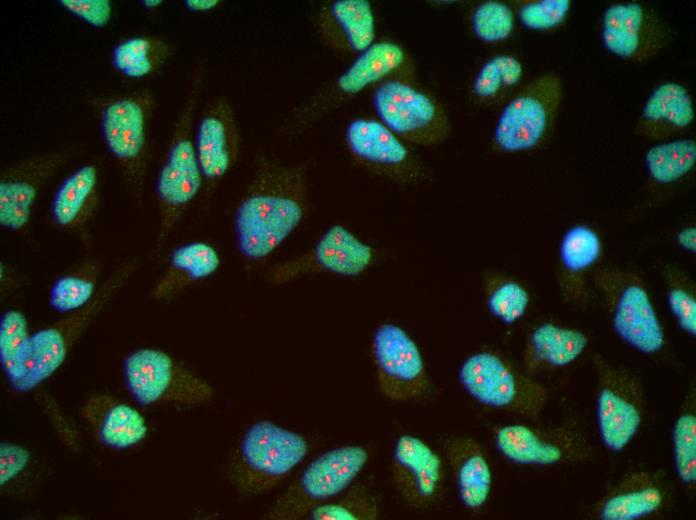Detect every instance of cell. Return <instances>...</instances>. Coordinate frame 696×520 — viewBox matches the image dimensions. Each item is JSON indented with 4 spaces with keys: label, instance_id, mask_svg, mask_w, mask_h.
I'll list each match as a JSON object with an SVG mask.
<instances>
[{
    "label": "cell",
    "instance_id": "cell-39",
    "mask_svg": "<svg viewBox=\"0 0 696 520\" xmlns=\"http://www.w3.org/2000/svg\"><path fill=\"white\" fill-rule=\"evenodd\" d=\"M601 253L598 234L586 225L571 227L560 242V261L570 273H581L591 267Z\"/></svg>",
    "mask_w": 696,
    "mask_h": 520
},
{
    "label": "cell",
    "instance_id": "cell-14",
    "mask_svg": "<svg viewBox=\"0 0 696 520\" xmlns=\"http://www.w3.org/2000/svg\"><path fill=\"white\" fill-rule=\"evenodd\" d=\"M494 442L503 457L520 465L576 463L592 455L586 435L566 424L553 427L508 424L496 430Z\"/></svg>",
    "mask_w": 696,
    "mask_h": 520
},
{
    "label": "cell",
    "instance_id": "cell-36",
    "mask_svg": "<svg viewBox=\"0 0 696 520\" xmlns=\"http://www.w3.org/2000/svg\"><path fill=\"white\" fill-rule=\"evenodd\" d=\"M380 514L376 496L364 485H354L341 497L317 505L308 514L313 520H375Z\"/></svg>",
    "mask_w": 696,
    "mask_h": 520
},
{
    "label": "cell",
    "instance_id": "cell-44",
    "mask_svg": "<svg viewBox=\"0 0 696 520\" xmlns=\"http://www.w3.org/2000/svg\"><path fill=\"white\" fill-rule=\"evenodd\" d=\"M678 245L689 253L696 252V228L686 227L681 229L676 236Z\"/></svg>",
    "mask_w": 696,
    "mask_h": 520
},
{
    "label": "cell",
    "instance_id": "cell-32",
    "mask_svg": "<svg viewBox=\"0 0 696 520\" xmlns=\"http://www.w3.org/2000/svg\"><path fill=\"white\" fill-rule=\"evenodd\" d=\"M98 267L85 262L59 277L51 286L49 305L59 313H71L87 305L96 295Z\"/></svg>",
    "mask_w": 696,
    "mask_h": 520
},
{
    "label": "cell",
    "instance_id": "cell-22",
    "mask_svg": "<svg viewBox=\"0 0 696 520\" xmlns=\"http://www.w3.org/2000/svg\"><path fill=\"white\" fill-rule=\"evenodd\" d=\"M99 202V171L95 164L88 163L60 183L50 202V216L59 228L88 243Z\"/></svg>",
    "mask_w": 696,
    "mask_h": 520
},
{
    "label": "cell",
    "instance_id": "cell-37",
    "mask_svg": "<svg viewBox=\"0 0 696 520\" xmlns=\"http://www.w3.org/2000/svg\"><path fill=\"white\" fill-rule=\"evenodd\" d=\"M523 66L511 55H497L486 61L472 82V93L481 101H494L522 79Z\"/></svg>",
    "mask_w": 696,
    "mask_h": 520
},
{
    "label": "cell",
    "instance_id": "cell-5",
    "mask_svg": "<svg viewBox=\"0 0 696 520\" xmlns=\"http://www.w3.org/2000/svg\"><path fill=\"white\" fill-rule=\"evenodd\" d=\"M153 97L147 90L107 99L100 110L106 148L118 163L133 201L141 205L148 165Z\"/></svg>",
    "mask_w": 696,
    "mask_h": 520
},
{
    "label": "cell",
    "instance_id": "cell-19",
    "mask_svg": "<svg viewBox=\"0 0 696 520\" xmlns=\"http://www.w3.org/2000/svg\"><path fill=\"white\" fill-rule=\"evenodd\" d=\"M611 323L617 336L644 354L659 352L665 343L664 331L646 289L635 281L612 288Z\"/></svg>",
    "mask_w": 696,
    "mask_h": 520
},
{
    "label": "cell",
    "instance_id": "cell-7",
    "mask_svg": "<svg viewBox=\"0 0 696 520\" xmlns=\"http://www.w3.org/2000/svg\"><path fill=\"white\" fill-rule=\"evenodd\" d=\"M368 459V450L360 445H345L324 452L276 499L266 518L294 520L307 516L317 505L346 491Z\"/></svg>",
    "mask_w": 696,
    "mask_h": 520
},
{
    "label": "cell",
    "instance_id": "cell-23",
    "mask_svg": "<svg viewBox=\"0 0 696 520\" xmlns=\"http://www.w3.org/2000/svg\"><path fill=\"white\" fill-rule=\"evenodd\" d=\"M318 29L328 45L345 53L359 55L375 43V17L367 0H337L324 6Z\"/></svg>",
    "mask_w": 696,
    "mask_h": 520
},
{
    "label": "cell",
    "instance_id": "cell-8",
    "mask_svg": "<svg viewBox=\"0 0 696 520\" xmlns=\"http://www.w3.org/2000/svg\"><path fill=\"white\" fill-rule=\"evenodd\" d=\"M372 101L378 120L407 143L432 146L445 140L450 132L442 104L411 78L382 81Z\"/></svg>",
    "mask_w": 696,
    "mask_h": 520
},
{
    "label": "cell",
    "instance_id": "cell-1",
    "mask_svg": "<svg viewBox=\"0 0 696 520\" xmlns=\"http://www.w3.org/2000/svg\"><path fill=\"white\" fill-rule=\"evenodd\" d=\"M306 196L304 166L259 157L254 178L234 216L240 254L251 261L269 256L301 223Z\"/></svg>",
    "mask_w": 696,
    "mask_h": 520
},
{
    "label": "cell",
    "instance_id": "cell-33",
    "mask_svg": "<svg viewBox=\"0 0 696 520\" xmlns=\"http://www.w3.org/2000/svg\"><path fill=\"white\" fill-rule=\"evenodd\" d=\"M674 466L680 482L694 487L696 482L695 389L690 388L672 431Z\"/></svg>",
    "mask_w": 696,
    "mask_h": 520
},
{
    "label": "cell",
    "instance_id": "cell-28",
    "mask_svg": "<svg viewBox=\"0 0 696 520\" xmlns=\"http://www.w3.org/2000/svg\"><path fill=\"white\" fill-rule=\"evenodd\" d=\"M217 250L208 243L195 241L175 248L168 259L165 273L154 285L151 296L166 300L189 284L212 276L220 267Z\"/></svg>",
    "mask_w": 696,
    "mask_h": 520
},
{
    "label": "cell",
    "instance_id": "cell-2",
    "mask_svg": "<svg viewBox=\"0 0 696 520\" xmlns=\"http://www.w3.org/2000/svg\"><path fill=\"white\" fill-rule=\"evenodd\" d=\"M203 73L197 70L192 84L175 122L173 134L159 170L155 192L159 207L160 248L200 192L204 179L199 165L193 137V120L198 103Z\"/></svg>",
    "mask_w": 696,
    "mask_h": 520
},
{
    "label": "cell",
    "instance_id": "cell-4",
    "mask_svg": "<svg viewBox=\"0 0 696 520\" xmlns=\"http://www.w3.org/2000/svg\"><path fill=\"white\" fill-rule=\"evenodd\" d=\"M306 439L269 420L252 424L244 433L229 469L234 487L259 495L277 486L307 455Z\"/></svg>",
    "mask_w": 696,
    "mask_h": 520
},
{
    "label": "cell",
    "instance_id": "cell-3",
    "mask_svg": "<svg viewBox=\"0 0 696 520\" xmlns=\"http://www.w3.org/2000/svg\"><path fill=\"white\" fill-rule=\"evenodd\" d=\"M137 265L136 259L123 262L99 286L87 305L31 334L23 375L11 387L18 392H28L51 377L63 364L74 343L127 283Z\"/></svg>",
    "mask_w": 696,
    "mask_h": 520
},
{
    "label": "cell",
    "instance_id": "cell-29",
    "mask_svg": "<svg viewBox=\"0 0 696 520\" xmlns=\"http://www.w3.org/2000/svg\"><path fill=\"white\" fill-rule=\"evenodd\" d=\"M588 344V337L580 330L551 322L541 323L528 337L526 368L532 372L544 367L567 366L582 355Z\"/></svg>",
    "mask_w": 696,
    "mask_h": 520
},
{
    "label": "cell",
    "instance_id": "cell-16",
    "mask_svg": "<svg viewBox=\"0 0 696 520\" xmlns=\"http://www.w3.org/2000/svg\"><path fill=\"white\" fill-rule=\"evenodd\" d=\"M601 36L613 55L643 62L667 45L671 30L651 8L628 2L610 5L605 10Z\"/></svg>",
    "mask_w": 696,
    "mask_h": 520
},
{
    "label": "cell",
    "instance_id": "cell-40",
    "mask_svg": "<svg viewBox=\"0 0 696 520\" xmlns=\"http://www.w3.org/2000/svg\"><path fill=\"white\" fill-rule=\"evenodd\" d=\"M514 28V13L505 3L485 1L474 11L472 29L475 36L487 43L507 39Z\"/></svg>",
    "mask_w": 696,
    "mask_h": 520
},
{
    "label": "cell",
    "instance_id": "cell-11",
    "mask_svg": "<svg viewBox=\"0 0 696 520\" xmlns=\"http://www.w3.org/2000/svg\"><path fill=\"white\" fill-rule=\"evenodd\" d=\"M561 94V81L552 74L523 86L498 117L493 136L495 146L509 153L537 147L552 129Z\"/></svg>",
    "mask_w": 696,
    "mask_h": 520
},
{
    "label": "cell",
    "instance_id": "cell-34",
    "mask_svg": "<svg viewBox=\"0 0 696 520\" xmlns=\"http://www.w3.org/2000/svg\"><path fill=\"white\" fill-rule=\"evenodd\" d=\"M696 143L680 139L651 147L645 156L650 177L660 183H673L685 176L695 165Z\"/></svg>",
    "mask_w": 696,
    "mask_h": 520
},
{
    "label": "cell",
    "instance_id": "cell-38",
    "mask_svg": "<svg viewBox=\"0 0 696 520\" xmlns=\"http://www.w3.org/2000/svg\"><path fill=\"white\" fill-rule=\"evenodd\" d=\"M530 303L528 291L510 279H492L487 283L486 304L489 312L505 325H512L526 313Z\"/></svg>",
    "mask_w": 696,
    "mask_h": 520
},
{
    "label": "cell",
    "instance_id": "cell-30",
    "mask_svg": "<svg viewBox=\"0 0 696 520\" xmlns=\"http://www.w3.org/2000/svg\"><path fill=\"white\" fill-rule=\"evenodd\" d=\"M169 42L151 35H136L118 42L111 55L113 68L129 79H142L157 72L172 56Z\"/></svg>",
    "mask_w": 696,
    "mask_h": 520
},
{
    "label": "cell",
    "instance_id": "cell-15",
    "mask_svg": "<svg viewBox=\"0 0 696 520\" xmlns=\"http://www.w3.org/2000/svg\"><path fill=\"white\" fill-rule=\"evenodd\" d=\"M345 142L358 164L382 177L412 184L425 174L423 163L407 142L379 120L361 117L350 121Z\"/></svg>",
    "mask_w": 696,
    "mask_h": 520
},
{
    "label": "cell",
    "instance_id": "cell-42",
    "mask_svg": "<svg viewBox=\"0 0 696 520\" xmlns=\"http://www.w3.org/2000/svg\"><path fill=\"white\" fill-rule=\"evenodd\" d=\"M667 304L680 328L689 335L695 336L696 299L694 294L684 287L672 286L667 292Z\"/></svg>",
    "mask_w": 696,
    "mask_h": 520
},
{
    "label": "cell",
    "instance_id": "cell-27",
    "mask_svg": "<svg viewBox=\"0 0 696 520\" xmlns=\"http://www.w3.org/2000/svg\"><path fill=\"white\" fill-rule=\"evenodd\" d=\"M694 116L692 99L684 86L664 82L649 95L636 130L643 136L663 139L687 128Z\"/></svg>",
    "mask_w": 696,
    "mask_h": 520
},
{
    "label": "cell",
    "instance_id": "cell-26",
    "mask_svg": "<svg viewBox=\"0 0 696 520\" xmlns=\"http://www.w3.org/2000/svg\"><path fill=\"white\" fill-rule=\"evenodd\" d=\"M373 247L340 224L329 227L309 255L302 260L306 270L322 271L343 277H357L374 262Z\"/></svg>",
    "mask_w": 696,
    "mask_h": 520
},
{
    "label": "cell",
    "instance_id": "cell-31",
    "mask_svg": "<svg viewBox=\"0 0 696 520\" xmlns=\"http://www.w3.org/2000/svg\"><path fill=\"white\" fill-rule=\"evenodd\" d=\"M42 467L33 452L14 442L0 444V491L5 497L28 499L40 484Z\"/></svg>",
    "mask_w": 696,
    "mask_h": 520
},
{
    "label": "cell",
    "instance_id": "cell-18",
    "mask_svg": "<svg viewBox=\"0 0 696 520\" xmlns=\"http://www.w3.org/2000/svg\"><path fill=\"white\" fill-rule=\"evenodd\" d=\"M71 150L54 151L21 159L0 176V225L12 232L24 230L41 188L71 159Z\"/></svg>",
    "mask_w": 696,
    "mask_h": 520
},
{
    "label": "cell",
    "instance_id": "cell-9",
    "mask_svg": "<svg viewBox=\"0 0 696 520\" xmlns=\"http://www.w3.org/2000/svg\"><path fill=\"white\" fill-rule=\"evenodd\" d=\"M128 391L142 405L196 406L208 402L212 387L201 377L155 348H140L123 360Z\"/></svg>",
    "mask_w": 696,
    "mask_h": 520
},
{
    "label": "cell",
    "instance_id": "cell-45",
    "mask_svg": "<svg viewBox=\"0 0 696 520\" xmlns=\"http://www.w3.org/2000/svg\"><path fill=\"white\" fill-rule=\"evenodd\" d=\"M220 4L219 0H186L185 7L192 12H208Z\"/></svg>",
    "mask_w": 696,
    "mask_h": 520
},
{
    "label": "cell",
    "instance_id": "cell-41",
    "mask_svg": "<svg viewBox=\"0 0 696 520\" xmlns=\"http://www.w3.org/2000/svg\"><path fill=\"white\" fill-rule=\"evenodd\" d=\"M569 0L525 2L518 10L520 22L531 30H548L559 26L567 16Z\"/></svg>",
    "mask_w": 696,
    "mask_h": 520
},
{
    "label": "cell",
    "instance_id": "cell-25",
    "mask_svg": "<svg viewBox=\"0 0 696 520\" xmlns=\"http://www.w3.org/2000/svg\"><path fill=\"white\" fill-rule=\"evenodd\" d=\"M81 416L107 447L130 448L148 433L146 420L136 408L107 394L90 396L81 408Z\"/></svg>",
    "mask_w": 696,
    "mask_h": 520
},
{
    "label": "cell",
    "instance_id": "cell-12",
    "mask_svg": "<svg viewBox=\"0 0 696 520\" xmlns=\"http://www.w3.org/2000/svg\"><path fill=\"white\" fill-rule=\"evenodd\" d=\"M371 349L379 390L386 399L405 403L430 395L432 384L421 351L403 328L394 323L379 325Z\"/></svg>",
    "mask_w": 696,
    "mask_h": 520
},
{
    "label": "cell",
    "instance_id": "cell-17",
    "mask_svg": "<svg viewBox=\"0 0 696 520\" xmlns=\"http://www.w3.org/2000/svg\"><path fill=\"white\" fill-rule=\"evenodd\" d=\"M391 471L396 490L407 506L424 510L441 499L446 480L444 461L422 439L404 434L396 440Z\"/></svg>",
    "mask_w": 696,
    "mask_h": 520
},
{
    "label": "cell",
    "instance_id": "cell-21",
    "mask_svg": "<svg viewBox=\"0 0 696 520\" xmlns=\"http://www.w3.org/2000/svg\"><path fill=\"white\" fill-rule=\"evenodd\" d=\"M204 181L220 180L234 165L239 151V130L227 100L213 101L201 116L194 136Z\"/></svg>",
    "mask_w": 696,
    "mask_h": 520
},
{
    "label": "cell",
    "instance_id": "cell-24",
    "mask_svg": "<svg viewBox=\"0 0 696 520\" xmlns=\"http://www.w3.org/2000/svg\"><path fill=\"white\" fill-rule=\"evenodd\" d=\"M442 450L451 468L459 499L469 510L481 509L492 487V471L483 447L469 436H448Z\"/></svg>",
    "mask_w": 696,
    "mask_h": 520
},
{
    "label": "cell",
    "instance_id": "cell-20",
    "mask_svg": "<svg viewBox=\"0 0 696 520\" xmlns=\"http://www.w3.org/2000/svg\"><path fill=\"white\" fill-rule=\"evenodd\" d=\"M670 500L662 470L640 469L626 473L595 507L601 520H635L657 515Z\"/></svg>",
    "mask_w": 696,
    "mask_h": 520
},
{
    "label": "cell",
    "instance_id": "cell-46",
    "mask_svg": "<svg viewBox=\"0 0 696 520\" xmlns=\"http://www.w3.org/2000/svg\"><path fill=\"white\" fill-rule=\"evenodd\" d=\"M141 5L146 9H154L159 7L163 1L162 0H142Z\"/></svg>",
    "mask_w": 696,
    "mask_h": 520
},
{
    "label": "cell",
    "instance_id": "cell-13",
    "mask_svg": "<svg viewBox=\"0 0 696 520\" xmlns=\"http://www.w3.org/2000/svg\"><path fill=\"white\" fill-rule=\"evenodd\" d=\"M597 375L596 415L602 444L621 452L638 433L644 417V393L636 376L601 358L593 361Z\"/></svg>",
    "mask_w": 696,
    "mask_h": 520
},
{
    "label": "cell",
    "instance_id": "cell-43",
    "mask_svg": "<svg viewBox=\"0 0 696 520\" xmlns=\"http://www.w3.org/2000/svg\"><path fill=\"white\" fill-rule=\"evenodd\" d=\"M58 3L94 28L106 27L112 18L113 10L109 0H61Z\"/></svg>",
    "mask_w": 696,
    "mask_h": 520
},
{
    "label": "cell",
    "instance_id": "cell-35",
    "mask_svg": "<svg viewBox=\"0 0 696 520\" xmlns=\"http://www.w3.org/2000/svg\"><path fill=\"white\" fill-rule=\"evenodd\" d=\"M26 316L19 310L6 311L0 322V362L2 369L13 385L23 375V363L30 339Z\"/></svg>",
    "mask_w": 696,
    "mask_h": 520
},
{
    "label": "cell",
    "instance_id": "cell-10",
    "mask_svg": "<svg viewBox=\"0 0 696 520\" xmlns=\"http://www.w3.org/2000/svg\"><path fill=\"white\" fill-rule=\"evenodd\" d=\"M413 72L412 60L400 44L389 40L375 42L357 55L329 88L293 115L287 131L300 132L324 113L369 86L395 77L411 78Z\"/></svg>",
    "mask_w": 696,
    "mask_h": 520
},
{
    "label": "cell",
    "instance_id": "cell-6",
    "mask_svg": "<svg viewBox=\"0 0 696 520\" xmlns=\"http://www.w3.org/2000/svg\"><path fill=\"white\" fill-rule=\"evenodd\" d=\"M464 390L477 402L528 419H537L548 398V388L520 372L496 352L469 355L458 372Z\"/></svg>",
    "mask_w": 696,
    "mask_h": 520
}]
</instances>
